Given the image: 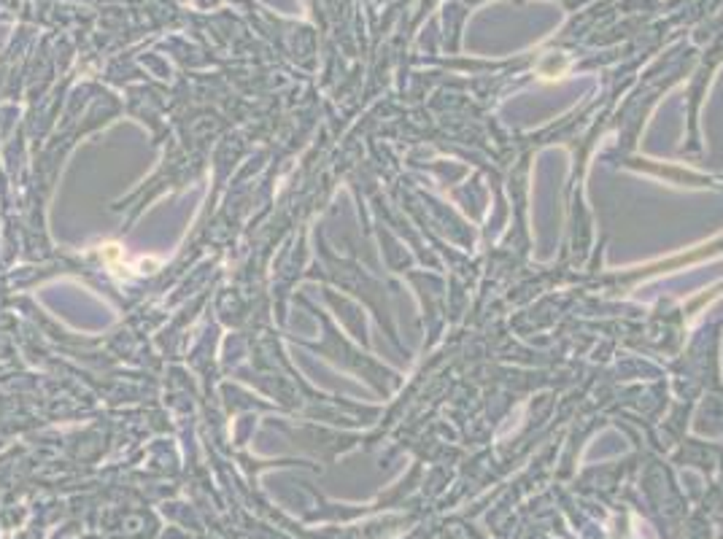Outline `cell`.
<instances>
[{
	"mask_svg": "<svg viewBox=\"0 0 723 539\" xmlns=\"http://www.w3.org/2000/svg\"><path fill=\"white\" fill-rule=\"evenodd\" d=\"M100 257H103V261H106L114 273H119V270L124 267V248H119L116 243H106V245H100Z\"/></svg>",
	"mask_w": 723,
	"mask_h": 539,
	"instance_id": "6da1fadb",
	"label": "cell"
}]
</instances>
